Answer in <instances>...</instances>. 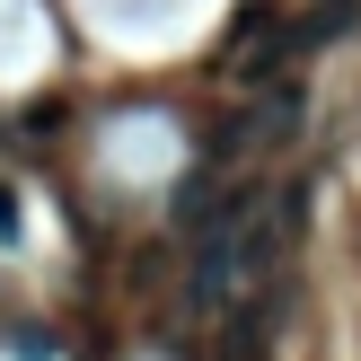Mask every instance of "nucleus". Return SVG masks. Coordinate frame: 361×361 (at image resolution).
Segmentation results:
<instances>
[{
	"label": "nucleus",
	"instance_id": "2",
	"mask_svg": "<svg viewBox=\"0 0 361 361\" xmlns=\"http://www.w3.org/2000/svg\"><path fill=\"white\" fill-rule=\"evenodd\" d=\"M300 115H309V97H300V80H264L256 88V106H247V115H229V133L212 141V150H282V141L300 133Z\"/></svg>",
	"mask_w": 361,
	"mask_h": 361
},
{
	"label": "nucleus",
	"instance_id": "1",
	"mask_svg": "<svg viewBox=\"0 0 361 361\" xmlns=\"http://www.w3.org/2000/svg\"><path fill=\"white\" fill-rule=\"evenodd\" d=\"M256 194H264L256 176H229V168H221V150H212L203 168L185 176V194L168 203V221H176V238H203V229H221L229 212H238V203H256Z\"/></svg>",
	"mask_w": 361,
	"mask_h": 361
},
{
	"label": "nucleus",
	"instance_id": "3",
	"mask_svg": "<svg viewBox=\"0 0 361 361\" xmlns=\"http://www.w3.org/2000/svg\"><path fill=\"white\" fill-rule=\"evenodd\" d=\"M291 27H282V9H247L238 27H229V71H238V80H282V71H291Z\"/></svg>",
	"mask_w": 361,
	"mask_h": 361
},
{
	"label": "nucleus",
	"instance_id": "4",
	"mask_svg": "<svg viewBox=\"0 0 361 361\" xmlns=\"http://www.w3.org/2000/svg\"><path fill=\"white\" fill-rule=\"evenodd\" d=\"M0 238H18V194L0 185Z\"/></svg>",
	"mask_w": 361,
	"mask_h": 361
},
{
	"label": "nucleus",
	"instance_id": "5",
	"mask_svg": "<svg viewBox=\"0 0 361 361\" xmlns=\"http://www.w3.org/2000/svg\"><path fill=\"white\" fill-rule=\"evenodd\" d=\"M176 361H221V353H212V344H176Z\"/></svg>",
	"mask_w": 361,
	"mask_h": 361
}]
</instances>
